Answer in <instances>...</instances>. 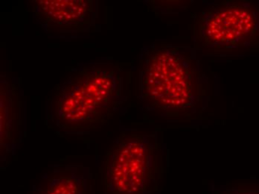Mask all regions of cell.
Segmentation results:
<instances>
[{
    "mask_svg": "<svg viewBox=\"0 0 259 194\" xmlns=\"http://www.w3.org/2000/svg\"><path fill=\"white\" fill-rule=\"evenodd\" d=\"M44 194H85L80 181L75 178L62 177L50 183Z\"/></svg>",
    "mask_w": 259,
    "mask_h": 194,
    "instance_id": "cell-5",
    "label": "cell"
},
{
    "mask_svg": "<svg viewBox=\"0 0 259 194\" xmlns=\"http://www.w3.org/2000/svg\"><path fill=\"white\" fill-rule=\"evenodd\" d=\"M255 25L247 9L232 7L213 14L205 26V34L214 44H231L246 38Z\"/></svg>",
    "mask_w": 259,
    "mask_h": 194,
    "instance_id": "cell-3",
    "label": "cell"
},
{
    "mask_svg": "<svg viewBox=\"0 0 259 194\" xmlns=\"http://www.w3.org/2000/svg\"><path fill=\"white\" fill-rule=\"evenodd\" d=\"M146 88L151 97L162 106L181 108L192 98L190 75L182 58L162 53L153 59L147 72Z\"/></svg>",
    "mask_w": 259,
    "mask_h": 194,
    "instance_id": "cell-2",
    "label": "cell"
},
{
    "mask_svg": "<svg viewBox=\"0 0 259 194\" xmlns=\"http://www.w3.org/2000/svg\"><path fill=\"white\" fill-rule=\"evenodd\" d=\"M149 150L143 140L123 141L107 162L104 186L108 194H145L151 184Z\"/></svg>",
    "mask_w": 259,
    "mask_h": 194,
    "instance_id": "cell-1",
    "label": "cell"
},
{
    "mask_svg": "<svg viewBox=\"0 0 259 194\" xmlns=\"http://www.w3.org/2000/svg\"><path fill=\"white\" fill-rule=\"evenodd\" d=\"M227 194H259L258 190H233Z\"/></svg>",
    "mask_w": 259,
    "mask_h": 194,
    "instance_id": "cell-6",
    "label": "cell"
},
{
    "mask_svg": "<svg viewBox=\"0 0 259 194\" xmlns=\"http://www.w3.org/2000/svg\"><path fill=\"white\" fill-rule=\"evenodd\" d=\"M39 4L50 17L61 23H76L86 13L83 1H41Z\"/></svg>",
    "mask_w": 259,
    "mask_h": 194,
    "instance_id": "cell-4",
    "label": "cell"
}]
</instances>
